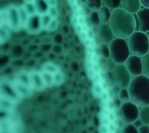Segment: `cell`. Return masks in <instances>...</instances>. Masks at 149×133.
<instances>
[{
	"label": "cell",
	"instance_id": "cb8c5ba5",
	"mask_svg": "<svg viewBox=\"0 0 149 133\" xmlns=\"http://www.w3.org/2000/svg\"><path fill=\"white\" fill-rule=\"evenodd\" d=\"M117 64L110 57L106 60V67L108 72H112Z\"/></svg>",
	"mask_w": 149,
	"mask_h": 133
},
{
	"label": "cell",
	"instance_id": "ba28073f",
	"mask_svg": "<svg viewBox=\"0 0 149 133\" xmlns=\"http://www.w3.org/2000/svg\"><path fill=\"white\" fill-rule=\"evenodd\" d=\"M112 72L113 86H118L120 89L128 88L133 77L127 71L124 64H117Z\"/></svg>",
	"mask_w": 149,
	"mask_h": 133
},
{
	"label": "cell",
	"instance_id": "9c48e42d",
	"mask_svg": "<svg viewBox=\"0 0 149 133\" xmlns=\"http://www.w3.org/2000/svg\"><path fill=\"white\" fill-rule=\"evenodd\" d=\"M20 121L16 113L6 117H0V133H19Z\"/></svg>",
	"mask_w": 149,
	"mask_h": 133
},
{
	"label": "cell",
	"instance_id": "30bf717a",
	"mask_svg": "<svg viewBox=\"0 0 149 133\" xmlns=\"http://www.w3.org/2000/svg\"><path fill=\"white\" fill-rule=\"evenodd\" d=\"M124 64L132 76L136 77L142 75L141 57L130 55Z\"/></svg>",
	"mask_w": 149,
	"mask_h": 133
},
{
	"label": "cell",
	"instance_id": "603a6c76",
	"mask_svg": "<svg viewBox=\"0 0 149 133\" xmlns=\"http://www.w3.org/2000/svg\"><path fill=\"white\" fill-rule=\"evenodd\" d=\"M90 22L91 24L94 26H98L100 25V20L97 12H93L90 16Z\"/></svg>",
	"mask_w": 149,
	"mask_h": 133
},
{
	"label": "cell",
	"instance_id": "8fae6325",
	"mask_svg": "<svg viewBox=\"0 0 149 133\" xmlns=\"http://www.w3.org/2000/svg\"><path fill=\"white\" fill-rule=\"evenodd\" d=\"M98 36L102 43L107 45H109L115 37L109 23L101 24L99 26Z\"/></svg>",
	"mask_w": 149,
	"mask_h": 133
},
{
	"label": "cell",
	"instance_id": "ffe728a7",
	"mask_svg": "<svg viewBox=\"0 0 149 133\" xmlns=\"http://www.w3.org/2000/svg\"><path fill=\"white\" fill-rule=\"evenodd\" d=\"M100 51L102 58L107 60L111 57V52L109 45L101 44L100 46Z\"/></svg>",
	"mask_w": 149,
	"mask_h": 133
},
{
	"label": "cell",
	"instance_id": "6da1fadb",
	"mask_svg": "<svg viewBox=\"0 0 149 133\" xmlns=\"http://www.w3.org/2000/svg\"><path fill=\"white\" fill-rule=\"evenodd\" d=\"M20 6L24 18L23 30L27 33L35 34L58 28L59 13L55 1H26Z\"/></svg>",
	"mask_w": 149,
	"mask_h": 133
},
{
	"label": "cell",
	"instance_id": "2e32d148",
	"mask_svg": "<svg viewBox=\"0 0 149 133\" xmlns=\"http://www.w3.org/2000/svg\"><path fill=\"white\" fill-rule=\"evenodd\" d=\"M139 118L141 120L143 125H149V105L139 107Z\"/></svg>",
	"mask_w": 149,
	"mask_h": 133
},
{
	"label": "cell",
	"instance_id": "d6986e66",
	"mask_svg": "<svg viewBox=\"0 0 149 133\" xmlns=\"http://www.w3.org/2000/svg\"><path fill=\"white\" fill-rule=\"evenodd\" d=\"M118 97L122 103L131 102L127 88L121 89Z\"/></svg>",
	"mask_w": 149,
	"mask_h": 133
},
{
	"label": "cell",
	"instance_id": "4fadbf2b",
	"mask_svg": "<svg viewBox=\"0 0 149 133\" xmlns=\"http://www.w3.org/2000/svg\"><path fill=\"white\" fill-rule=\"evenodd\" d=\"M17 103L0 98V117H6L15 114Z\"/></svg>",
	"mask_w": 149,
	"mask_h": 133
},
{
	"label": "cell",
	"instance_id": "5bb4252c",
	"mask_svg": "<svg viewBox=\"0 0 149 133\" xmlns=\"http://www.w3.org/2000/svg\"><path fill=\"white\" fill-rule=\"evenodd\" d=\"M119 8L131 15H133L141 8V5L139 0H122L120 1Z\"/></svg>",
	"mask_w": 149,
	"mask_h": 133
},
{
	"label": "cell",
	"instance_id": "f1b7e54d",
	"mask_svg": "<svg viewBox=\"0 0 149 133\" xmlns=\"http://www.w3.org/2000/svg\"><path fill=\"white\" fill-rule=\"evenodd\" d=\"M133 124L134 126L136 128H137V129H138L139 127H140L141 126H142V125H143V124L142 123V122L141 121V120H140L139 118H138L136 121H135L133 123Z\"/></svg>",
	"mask_w": 149,
	"mask_h": 133
},
{
	"label": "cell",
	"instance_id": "7c38bea8",
	"mask_svg": "<svg viewBox=\"0 0 149 133\" xmlns=\"http://www.w3.org/2000/svg\"><path fill=\"white\" fill-rule=\"evenodd\" d=\"M136 15L139 23V31L146 34L149 33V9L141 8Z\"/></svg>",
	"mask_w": 149,
	"mask_h": 133
},
{
	"label": "cell",
	"instance_id": "4316f807",
	"mask_svg": "<svg viewBox=\"0 0 149 133\" xmlns=\"http://www.w3.org/2000/svg\"><path fill=\"white\" fill-rule=\"evenodd\" d=\"M140 1L143 8L149 9V0H141Z\"/></svg>",
	"mask_w": 149,
	"mask_h": 133
},
{
	"label": "cell",
	"instance_id": "5b68a950",
	"mask_svg": "<svg viewBox=\"0 0 149 133\" xmlns=\"http://www.w3.org/2000/svg\"><path fill=\"white\" fill-rule=\"evenodd\" d=\"M42 73L48 88L58 86L64 81L63 71L56 64L47 61L42 64L40 69Z\"/></svg>",
	"mask_w": 149,
	"mask_h": 133
},
{
	"label": "cell",
	"instance_id": "ac0fdd59",
	"mask_svg": "<svg viewBox=\"0 0 149 133\" xmlns=\"http://www.w3.org/2000/svg\"><path fill=\"white\" fill-rule=\"evenodd\" d=\"M102 3L104 4V6L108 8L112 12L113 10H116L118 8H119L120 1H114V0H105L102 1Z\"/></svg>",
	"mask_w": 149,
	"mask_h": 133
},
{
	"label": "cell",
	"instance_id": "44dd1931",
	"mask_svg": "<svg viewBox=\"0 0 149 133\" xmlns=\"http://www.w3.org/2000/svg\"><path fill=\"white\" fill-rule=\"evenodd\" d=\"M120 133H139V132L133 124H125L121 128Z\"/></svg>",
	"mask_w": 149,
	"mask_h": 133
},
{
	"label": "cell",
	"instance_id": "9a60e30c",
	"mask_svg": "<svg viewBox=\"0 0 149 133\" xmlns=\"http://www.w3.org/2000/svg\"><path fill=\"white\" fill-rule=\"evenodd\" d=\"M97 13L101 24L109 23L111 19L112 12L108 8L104 5L100 9Z\"/></svg>",
	"mask_w": 149,
	"mask_h": 133
},
{
	"label": "cell",
	"instance_id": "277c9868",
	"mask_svg": "<svg viewBox=\"0 0 149 133\" xmlns=\"http://www.w3.org/2000/svg\"><path fill=\"white\" fill-rule=\"evenodd\" d=\"M127 42L131 55L141 57L149 52V37L146 33L134 32Z\"/></svg>",
	"mask_w": 149,
	"mask_h": 133
},
{
	"label": "cell",
	"instance_id": "484cf974",
	"mask_svg": "<svg viewBox=\"0 0 149 133\" xmlns=\"http://www.w3.org/2000/svg\"><path fill=\"white\" fill-rule=\"evenodd\" d=\"M120 88L119 87H118V86H116V85H114L112 88V92L113 93V94L116 96V97H118L119 93H120Z\"/></svg>",
	"mask_w": 149,
	"mask_h": 133
},
{
	"label": "cell",
	"instance_id": "e0dca14e",
	"mask_svg": "<svg viewBox=\"0 0 149 133\" xmlns=\"http://www.w3.org/2000/svg\"><path fill=\"white\" fill-rule=\"evenodd\" d=\"M142 75L149 78V52L141 57Z\"/></svg>",
	"mask_w": 149,
	"mask_h": 133
},
{
	"label": "cell",
	"instance_id": "3957f363",
	"mask_svg": "<svg viewBox=\"0 0 149 133\" xmlns=\"http://www.w3.org/2000/svg\"><path fill=\"white\" fill-rule=\"evenodd\" d=\"M130 101L138 107L149 105V78L141 75L133 77L127 88Z\"/></svg>",
	"mask_w": 149,
	"mask_h": 133
},
{
	"label": "cell",
	"instance_id": "83f0119b",
	"mask_svg": "<svg viewBox=\"0 0 149 133\" xmlns=\"http://www.w3.org/2000/svg\"><path fill=\"white\" fill-rule=\"evenodd\" d=\"M114 104L115 106L118 108V109L119 108V107L121 106V105L122 104V103L120 102V100L119 99V98L118 97H116L115 98L114 100Z\"/></svg>",
	"mask_w": 149,
	"mask_h": 133
},
{
	"label": "cell",
	"instance_id": "7a4b0ae2",
	"mask_svg": "<svg viewBox=\"0 0 149 133\" xmlns=\"http://www.w3.org/2000/svg\"><path fill=\"white\" fill-rule=\"evenodd\" d=\"M109 24L115 36L122 39H127L135 30L133 15L120 8L112 12Z\"/></svg>",
	"mask_w": 149,
	"mask_h": 133
},
{
	"label": "cell",
	"instance_id": "f546056e",
	"mask_svg": "<svg viewBox=\"0 0 149 133\" xmlns=\"http://www.w3.org/2000/svg\"><path fill=\"white\" fill-rule=\"evenodd\" d=\"M148 37H149V36H148Z\"/></svg>",
	"mask_w": 149,
	"mask_h": 133
},
{
	"label": "cell",
	"instance_id": "52a82bcc",
	"mask_svg": "<svg viewBox=\"0 0 149 133\" xmlns=\"http://www.w3.org/2000/svg\"><path fill=\"white\" fill-rule=\"evenodd\" d=\"M118 115L125 124H133L139 118V107L132 102L122 103L118 109Z\"/></svg>",
	"mask_w": 149,
	"mask_h": 133
},
{
	"label": "cell",
	"instance_id": "7402d4cb",
	"mask_svg": "<svg viewBox=\"0 0 149 133\" xmlns=\"http://www.w3.org/2000/svg\"><path fill=\"white\" fill-rule=\"evenodd\" d=\"M102 1H88V7L90 8L91 9L97 11L99 10L100 9L102 6Z\"/></svg>",
	"mask_w": 149,
	"mask_h": 133
},
{
	"label": "cell",
	"instance_id": "8992f818",
	"mask_svg": "<svg viewBox=\"0 0 149 133\" xmlns=\"http://www.w3.org/2000/svg\"><path fill=\"white\" fill-rule=\"evenodd\" d=\"M111 58L117 64H125L130 55L126 40L115 37L109 45Z\"/></svg>",
	"mask_w": 149,
	"mask_h": 133
},
{
	"label": "cell",
	"instance_id": "d4e9b609",
	"mask_svg": "<svg viewBox=\"0 0 149 133\" xmlns=\"http://www.w3.org/2000/svg\"><path fill=\"white\" fill-rule=\"evenodd\" d=\"M137 130L139 133H149V125H143Z\"/></svg>",
	"mask_w": 149,
	"mask_h": 133
}]
</instances>
